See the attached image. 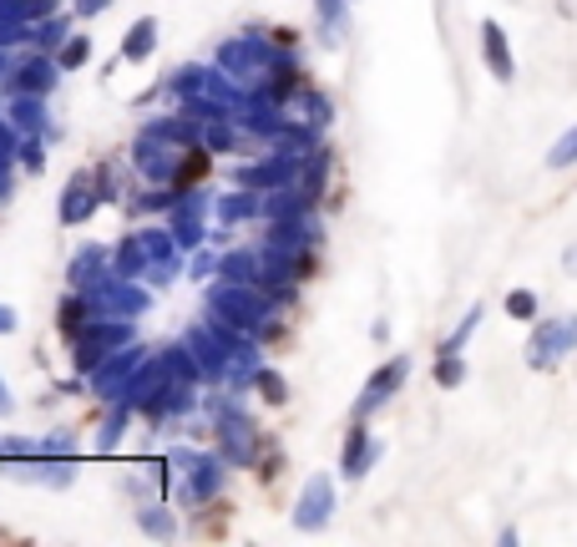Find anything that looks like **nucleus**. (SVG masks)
<instances>
[{
	"mask_svg": "<svg viewBox=\"0 0 577 547\" xmlns=\"http://www.w3.org/2000/svg\"><path fill=\"white\" fill-rule=\"evenodd\" d=\"M573 158H577V127H573V133H567V137H563V142H557V148H552V167H563V163H573Z\"/></svg>",
	"mask_w": 577,
	"mask_h": 547,
	"instance_id": "nucleus-1",
	"label": "nucleus"
}]
</instances>
